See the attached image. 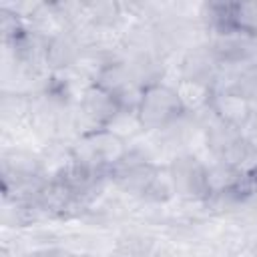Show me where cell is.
Instances as JSON below:
<instances>
[{"label": "cell", "mask_w": 257, "mask_h": 257, "mask_svg": "<svg viewBox=\"0 0 257 257\" xmlns=\"http://www.w3.org/2000/svg\"><path fill=\"white\" fill-rule=\"evenodd\" d=\"M72 155L78 165L92 173L116 171L131 155V145L106 128H96L72 141Z\"/></svg>", "instance_id": "obj_1"}, {"label": "cell", "mask_w": 257, "mask_h": 257, "mask_svg": "<svg viewBox=\"0 0 257 257\" xmlns=\"http://www.w3.org/2000/svg\"><path fill=\"white\" fill-rule=\"evenodd\" d=\"M137 112L145 131H167L183 116H187L179 102L175 86L165 80L151 82L143 88Z\"/></svg>", "instance_id": "obj_2"}, {"label": "cell", "mask_w": 257, "mask_h": 257, "mask_svg": "<svg viewBox=\"0 0 257 257\" xmlns=\"http://www.w3.org/2000/svg\"><path fill=\"white\" fill-rule=\"evenodd\" d=\"M118 108L120 104L110 92H106L98 84H90L80 100L72 104V124L76 137H82L96 128H104L118 112Z\"/></svg>", "instance_id": "obj_3"}, {"label": "cell", "mask_w": 257, "mask_h": 257, "mask_svg": "<svg viewBox=\"0 0 257 257\" xmlns=\"http://www.w3.org/2000/svg\"><path fill=\"white\" fill-rule=\"evenodd\" d=\"M217 32H239L257 38V2L205 4Z\"/></svg>", "instance_id": "obj_4"}, {"label": "cell", "mask_w": 257, "mask_h": 257, "mask_svg": "<svg viewBox=\"0 0 257 257\" xmlns=\"http://www.w3.org/2000/svg\"><path fill=\"white\" fill-rule=\"evenodd\" d=\"M209 108H211V112L221 122H225L229 126H235V128H243V124L255 112L253 102L243 92H239L237 88H221V90H215Z\"/></svg>", "instance_id": "obj_5"}, {"label": "cell", "mask_w": 257, "mask_h": 257, "mask_svg": "<svg viewBox=\"0 0 257 257\" xmlns=\"http://www.w3.org/2000/svg\"><path fill=\"white\" fill-rule=\"evenodd\" d=\"M171 173L175 179L177 195L183 197H207L205 195V165L195 155H179L171 163Z\"/></svg>", "instance_id": "obj_6"}, {"label": "cell", "mask_w": 257, "mask_h": 257, "mask_svg": "<svg viewBox=\"0 0 257 257\" xmlns=\"http://www.w3.org/2000/svg\"><path fill=\"white\" fill-rule=\"evenodd\" d=\"M82 48L84 46L80 44L76 34L72 30H64L62 34H56L54 38L46 40V46H44L46 66L52 72L70 68V66H74V62H76L78 54L82 52Z\"/></svg>", "instance_id": "obj_7"}, {"label": "cell", "mask_w": 257, "mask_h": 257, "mask_svg": "<svg viewBox=\"0 0 257 257\" xmlns=\"http://www.w3.org/2000/svg\"><path fill=\"white\" fill-rule=\"evenodd\" d=\"M175 90L185 114H193V116L207 110L215 94V88L211 82L195 80V78H179L175 84Z\"/></svg>", "instance_id": "obj_8"}, {"label": "cell", "mask_w": 257, "mask_h": 257, "mask_svg": "<svg viewBox=\"0 0 257 257\" xmlns=\"http://www.w3.org/2000/svg\"><path fill=\"white\" fill-rule=\"evenodd\" d=\"M76 197L78 195L64 181L50 179V181H44V185L40 187L32 203L36 205V209L46 211L48 215H60L66 209H70Z\"/></svg>", "instance_id": "obj_9"}, {"label": "cell", "mask_w": 257, "mask_h": 257, "mask_svg": "<svg viewBox=\"0 0 257 257\" xmlns=\"http://www.w3.org/2000/svg\"><path fill=\"white\" fill-rule=\"evenodd\" d=\"M106 131H110L112 135H116L118 139H122L124 143H133L137 137H141L145 131L141 116L137 112V108H118V112L110 118V122L104 126Z\"/></svg>", "instance_id": "obj_10"}, {"label": "cell", "mask_w": 257, "mask_h": 257, "mask_svg": "<svg viewBox=\"0 0 257 257\" xmlns=\"http://www.w3.org/2000/svg\"><path fill=\"white\" fill-rule=\"evenodd\" d=\"M177 197V187H175V179H173V173H171V167L165 165V167H157L155 171V177L145 193L143 199L151 201V203H167L171 199Z\"/></svg>", "instance_id": "obj_11"}, {"label": "cell", "mask_w": 257, "mask_h": 257, "mask_svg": "<svg viewBox=\"0 0 257 257\" xmlns=\"http://www.w3.org/2000/svg\"><path fill=\"white\" fill-rule=\"evenodd\" d=\"M241 137L245 139V143L249 145V149L257 155V110L251 114V118L243 124L241 128Z\"/></svg>", "instance_id": "obj_12"}, {"label": "cell", "mask_w": 257, "mask_h": 257, "mask_svg": "<svg viewBox=\"0 0 257 257\" xmlns=\"http://www.w3.org/2000/svg\"><path fill=\"white\" fill-rule=\"evenodd\" d=\"M96 257H116V255H96Z\"/></svg>", "instance_id": "obj_13"}]
</instances>
